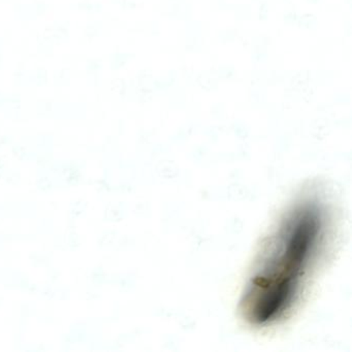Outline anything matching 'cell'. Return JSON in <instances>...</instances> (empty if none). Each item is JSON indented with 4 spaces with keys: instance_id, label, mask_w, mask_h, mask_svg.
Returning <instances> with one entry per match:
<instances>
[{
    "instance_id": "1",
    "label": "cell",
    "mask_w": 352,
    "mask_h": 352,
    "mask_svg": "<svg viewBox=\"0 0 352 352\" xmlns=\"http://www.w3.org/2000/svg\"><path fill=\"white\" fill-rule=\"evenodd\" d=\"M329 220L327 204L311 193L286 211L261 249L241 300L251 324H272L292 310L324 250Z\"/></svg>"
}]
</instances>
